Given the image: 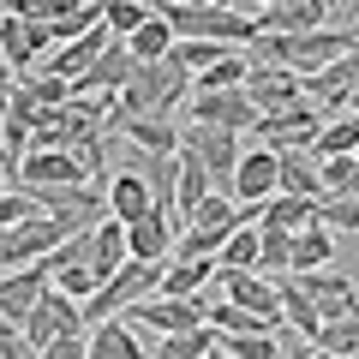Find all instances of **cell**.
I'll return each instance as SVG.
<instances>
[{
    "label": "cell",
    "mask_w": 359,
    "mask_h": 359,
    "mask_svg": "<svg viewBox=\"0 0 359 359\" xmlns=\"http://www.w3.org/2000/svg\"><path fill=\"white\" fill-rule=\"evenodd\" d=\"M192 90H198V78L186 72L174 54H168V60H138L132 84L114 96L108 114L114 120H168V108H174L180 96H192Z\"/></svg>",
    "instance_id": "cell-1"
},
{
    "label": "cell",
    "mask_w": 359,
    "mask_h": 359,
    "mask_svg": "<svg viewBox=\"0 0 359 359\" xmlns=\"http://www.w3.org/2000/svg\"><path fill=\"white\" fill-rule=\"evenodd\" d=\"M162 18L174 25V36H210V42H245L257 36V13H240V6H192V0H156Z\"/></svg>",
    "instance_id": "cell-2"
},
{
    "label": "cell",
    "mask_w": 359,
    "mask_h": 359,
    "mask_svg": "<svg viewBox=\"0 0 359 359\" xmlns=\"http://www.w3.org/2000/svg\"><path fill=\"white\" fill-rule=\"evenodd\" d=\"M162 269L168 264H144V257H126V264L108 276L96 294L84 299V323H102V318H120L126 306H138V299L162 294Z\"/></svg>",
    "instance_id": "cell-3"
},
{
    "label": "cell",
    "mask_w": 359,
    "mask_h": 359,
    "mask_svg": "<svg viewBox=\"0 0 359 359\" xmlns=\"http://www.w3.org/2000/svg\"><path fill=\"white\" fill-rule=\"evenodd\" d=\"M72 240V228H66L60 216H25V222H13V228H0V269H30V264H42L48 252H60V245Z\"/></svg>",
    "instance_id": "cell-4"
},
{
    "label": "cell",
    "mask_w": 359,
    "mask_h": 359,
    "mask_svg": "<svg viewBox=\"0 0 359 359\" xmlns=\"http://www.w3.org/2000/svg\"><path fill=\"white\" fill-rule=\"evenodd\" d=\"M228 192H233V204H240V210H252V216L264 222V204L282 192V156L269 150V144L245 150L240 168H233V180H228Z\"/></svg>",
    "instance_id": "cell-5"
},
{
    "label": "cell",
    "mask_w": 359,
    "mask_h": 359,
    "mask_svg": "<svg viewBox=\"0 0 359 359\" xmlns=\"http://www.w3.org/2000/svg\"><path fill=\"white\" fill-rule=\"evenodd\" d=\"M90 323H84V306L78 299H66L60 287H48V294L36 299V311L25 318V341H30V353H42V347H54V341H66V335H84Z\"/></svg>",
    "instance_id": "cell-6"
},
{
    "label": "cell",
    "mask_w": 359,
    "mask_h": 359,
    "mask_svg": "<svg viewBox=\"0 0 359 359\" xmlns=\"http://www.w3.org/2000/svg\"><path fill=\"white\" fill-rule=\"evenodd\" d=\"M318 132H323V108L318 102H299V108H287V114H264L257 120V138H264L276 156L318 150Z\"/></svg>",
    "instance_id": "cell-7"
},
{
    "label": "cell",
    "mask_w": 359,
    "mask_h": 359,
    "mask_svg": "<svg viewBox=\"0 0 359 359\" xmlns=\"http://www.w3.org/2000/svg\"><path fill=\"white\" fill-rule=\"evenodd\" d=\"M18 186L25 192H60V186H96V174L72 150H30L18 162Z\"/></svg>",
    "instance_id": "cell-8"
},
{
    "label": "cell",
    "mask_w": 359,
    "mask_h": 359,
    "mask_svg": "<svg viewBox=\"0 0 359 359\" xmlns=\"http://www.w3.org/2000/svg\"><path fill=\"white\" fill-rule=\"evenodd\" d=\"M54 48H60L54 25H42V18H18V13H6V18H0V60L13 66L18 78H25L30 66L42 60V54H54Z\"/></svg>",
    "instance_id": "cell-9"
},
{
    "label": "cell",
    "mask_w": 359,
    "mask_h": 359,
    "mask_svg": "<svg viewBox=\"0 0 359 359\" xmlns=\"http://www.w3.org/2000/svg\"><path fill=\"white\" fill-rule=\"evenodd\" d=\"M299 294L318 306V318L323 323H335V318H353L359 311V287H353V276L347 269H299Z\"/></svg>",
    "instance_id": "cell-10"
},
{
    "label": "cell",
    "mask_w": 359,
    "mask_h": 359,
    "mask_svg": "<svg viewBox=\"0 0 359 359\" xmlns=\"http://www.w3.org/2000/svg\"><path fill=\"white\" fill-rule=\"evenodd\" d=\"M245 96L257 102V120H264V114H287V108L311 102V96H306V78H299L294 66H252Z\"/></svg>",
    "instance_id": "cell-11"
},
{
    "label": "cell",
    "mask_w": 359,
    "mask_h": 359,
    "mask_svg": "<svg viewBox=\"0 0 359 359\" xmlns=\"http://www.w3.org/2000/svg\"><path fill=\"white\" fill-rule=\"evenodd\" d=\"M192 126L257 132V102L245 90H192Z\"/></svg>",
    "instance_id": "cell-12"
},
{
    "label": "cell",
    "mask_w": 359,
    "mask_h": 359,
    "mask_svg": "<svg viewBox=\"0 0 359 359\" xmlns=\"http://www.w3.org/2000/svg\"><path fill=\"white\" fill-rule=\"evenodd\" d=\"M120 318H132V323H150V335H180V330H198V323H204V299L150 294V299H138V306H126Z\"/></svg>",
    "instance_id": "cell-13"
},
{
    "label": "cell",
    "mask_w": 359,
    "mask_h": 359,
    "mask_svg": "<svg viewBox=\"0 0 359 359\" xmlns=\"http://www.w3.org/2000/svg\"><path fill=\"white\" fill-rule=\"evenodd\" d=\"M186 150H198L204 168L216 174V186H228L240 156H245V144H240V132H222V126H186Z\"/></svg>",
    "instance_id": "cell-14"
},
{
    "label": "cell",
    "mask_w": 359,
    "mask_h": 359,
    "mask_svg": "<svg viewBox=\"0 0 359 359\" xmlns=\"http://www.w3.org/2000/svg\"><path fill=\"white\" fill-rule=\"evenodd\" d=\"M48 287H54V282H48V269H42V264H30V269H0V311L25 330V318L36 311V299L48 294Z\"/></svg>",
    "instance_id": "cell-15"
},
{
    "label": "cell",
    "mask_w": 359,
    "mask_h": 359,
    "mask_svg": "<svg viewBox=\"0 0 359 359\" xmlns=\"http://www.w3.org/2000/svg\"><path fill=\"white\" fill-rule=\"evenodd\" d=\"M102 198H108V216L126 222V228H132V222H144V216L156 210V192H150V180H144L138 168L108 174V180H102Z\"/></svg>",
    "instance_id": "cell-16"
},
{
    "label": "cell",
    "mask_w": 359,
    "mask_h": 359,
    "mask_svg": "<svg viewBox=\"0 0 359 359\" xmlns=\"http://www.w3.org/2000/svg\"><path fill=\"white\" fill-rule=\"evenodd\" d=\"M132 72H138V54H132L126 42H108V54L90 66L72 90H78V96H120V90L132 84Z\"/></svg>",
    "instance_id": "cell-17"
},
{
    "label": "cell",
    "mask_w": 359,
    "mask_h": 359,
    "mask_svg": "<svg viewBox=\"0 0 359 359\" xmlns=\"http://www.w3.org/2000/svg\"><path fill=\"white\" fill-rule=\"evenodd\" d=\"M108 42H120V36H108V25H96L90 36H78V42H60V48L48 54V66L42 72H54V78H66V84H78V78L90 72V66L108 54Z\"/></svg>",
    "instance_id": "cell-18"
},
{
    "label": "cell",
    "mask_w": 359,
    "mask_h": 359,
    "mask_svg": "<svg viewBox=\"0 0 359 359\" xmlns=\"http://www.w3.org/2000/svg\"><path fill=\"white\" fill-rule=\"evenodd\" d=\"M180 228H186L180 216H168V210H150L144 222H132V228H126V240H132V257H144V264H168V257H174V240H180Z\"/></svg>",
    "instance_id": "cell-19"
},
{
    "label": "cell",
    "mask_w": 359,
    "mask_h": 359,
    "mask_svg": "<svg viewBox=\"0 0 359 359\" xmlns=\"http://www.w3.org/2000/svg\"><path fill=\"white\" fill-rule=\"evenodd\" d=\"M330 25V0H282V6H257V30H282V36H311Z\"/></svg>",
    "instance_id": "cell-20"
},
{
    "label": "cell",
    "mask_w": 359,
    "mask_h": 359,
    "mask_svg": "<svg viewBox=\"0 0 359 359\" xmlns=\"http://www.w3.org/2000/svg\"><path fill=\"white\" fill-rule=\"evenodd\" d=\"M90 359H150V341L132 330V318H102L90 323Z\"/></svg>",
    "instance_id": "cell-21"
},
{
    "label": "cell",
    "mask_w": 359,
    "mask_h": 359,
    "mask_svg": "<svg viewBox=\"0 0 359 359\" xmlns=\"http://www.w3.org/2000/svg\"><path fill=\"white\" fill-rule=\"evenodd\" d=\"M114 126L144 156H180V144H186V126H168V120H114Z\"/></svg>",
    "instance_id": "cell-22"
},
{
    "label": "cell",
    "mask_w": 359,
    "mask_h": 359,
    "mask_svg": "<svg viewBox=\"0 0 359 359\" xmlns=\"http://www.w3.org/2000/svg\"><path fill=\"white\" fill-rule=\"evenodd\" d=\"M132 257V240H126V222H114V216H102L96 228H90V264H96V276H114L120 264Z\"/></svg>",
    "instance_id": "cell-23"
},
{
    "label": "cell",
    "mask_w": 359,
    "mask_h": 359,
    "mask_svg": "<svg viewBox=\"0 0 359 359\" xmlns=\"http://www.w3.org/2000/svg\"><path fill=\"white\" fill-rule=\"evenodd\" d=\"M222 269H216V257H168V269H162V294H174V299H198L204 294V282H216Z\"/></svg>",
    "instance_id": "cell-24"
},
{
    "label": "cell",
    "mask_w": 359,
    "mask_h": 359,
    "mask_svg": "<svg viewBox=\"0 0 359 359\" xmlns=\"http://www.w3.org/2000/svg\"><path fill=\"white\" fill-rule=\"evenodd\" d=\"M210 192H216V174L204 168V156H198V150H186V144H180V222L192 216Z\"/></svg>",
    "instance_id": "cell-25"
},
{
    "label": "cell",
    "mask_w": 359,
    "mask_h": 359,
    "mask_svg": "<svg viewBox=\"0 0 359 359\" xmlns=\"http://www.w3.org/2000/svg\"><path fill=\"white\" fill-rule=\"evenodd\" d=\"M318 222V198H294V192H276L264 204V222L257 228H276V233H299Z\"/></svg>",
    "instance_id": "cell-26"
},
{
    "label": "cell",
    "mask_w": 359,
    "mask_h": 359,
    "mask_svg": "<svg viewBox=\"0 0 359 359\" xmlns=\"http://www.w3.org/2000/svg\"><path fill=\"white\" fill-rule=\"evenodd\" d=\"M216 353V330L198 323V330H180V335H150V359H210Z\"/></svg>",
    "instance_id": "cell-27"
},
{
    "label": "cell",
    "mask_w": 359,
    "mask_h": 359,
    "mask_svg": "<svg viewBox=\"0 0 359 359\" xmlns=\"http://www.w3.org/2000/svg\"><path fill=\"white\" fill-rule=\"evenodd\" d=\"M174 42H180V36H174V25H168L162 6H156V13H150V18H144V25L126 36V48L138 54V60H168V54H174Z\"/></svg>",
    "instance_id": "cell-28"
},
{
    "label": "cell",
    "mask_w": 359,
    "mask_h": 359,
    "mask_svg": "<svg viewBox=\"0 0 359 359\" xmlns=\"http://www.w3.org/2000/svg\"><path fill=\"white\" fill-rule=\"evenodd\" d=\"M335 264V233L323 228V222H311V228L294 233V276L299 269H330Z\"/></svg>",
    "instance_id": "cell-29"
},
{
    "label": "cell",
    "mask_w": 359,
    "mask_h": 359,
    "mask_svg": "<svg viewBox=\"0 0 359 359\" xmlns=\"http://www.w3.org/2000/svg\"><path fill=\"white\" fill-rule=\"evenodd\" d=\"M222 54H233V42H210V36H180V42H174V60L186 66L192 78H204Z\"/></svg>",
    "instance_id": "cell-30"
},
{
    "label": "cell",
    "mask_w": 359,
    "mask_h": 359,
    "mask_svg": "<svg viewBox=\"0 0 359 359\" xmlns=\"http://www.w3.org/2000/svg\"><path fill=\"white\" fill-rule=\"evenodd\" d=\"M318 222L330 233H359V192H323L318 198Z\"/></svg>",
    "instance_id": "cell-31"
},
{
    "label": "cell",
    "mask_w": 359,
    "mask_h": 359,
    "mask_svg": "<svg viewBox=\"0 0 359 359\" xmlns=\"http://www.w3.org/2000/svg\"><path fill=\"white\" fill-rule=\"evenodd\" d=\"M245 78H252V54L233 48V54H222V60L198 78V90H245Z\"/></svg>",
    "instance_id": "cell-32"
},
{
    "label": "cell",
    "mask_w": 359,
    "mask_h": 359,
    "mask_svg": "<svg viewBox=\"0 0 359 359\" xmlns=\"http://www.w3.org/2000/svg\"><path fill=\"white\" fill-rule=\"evenodd\" d=\"M150 13H156V0H102V25H108V36H120V42H126Z\"/></svg>",
    "instance_id": "cell-33"
},
{
    "label": "cell",
    "mask_w": 359,
    "mask_h": 359,
    "mask_svg": "<svg viewBox=\"0 0 359 359\" xmlns=\"http://www.w3.org/2000/svg\"><path fill=\"white\" fill-rule=\"evenodd\" d=\"M282 318L294 323V330L306 335V341H318V330H323V318H318V306H311V299L299 294V282H287V276H282Z\"/></svg>",
    "instance_id": "cell-34"
},
{
    "label": "cell",
    "mask_w": 359,
    "mask_h": 359,
    "mask_svg": "<svg viewBox=\"0 0 359 359\" xmlns=\"http://www.w3.org/2000/svg\"><path fill=\"white\" fill-rule=\"evenodd\" d=\"M257 252H264V228H233L216 264L222 269H257Z\"/></svg>",
    "instance_id": "cell-35"
},
{
    "label": "cell",
    "mask_w": 359,
    "mask_h": 359,
    "mask_svg": "<svg viewBox=\"0 0 359 359\" xmlns=\"http://www.w3.org/2000/svg\"><path fill=\"white\" fill-rule=\"evenodd\" d=\"M359 150V114H335L318 132V156H353Z\"/></svg>",
    "instance_id": "cell-36"
},
{
    "label": "cell",
    "mask_w": 359,
    "mask_h": 359,
    "mask_svg": "<svg viewBox=\"0 0 359 359\" xmlns=\"http://www.w3.org/2000/svg\"><path fill=\"white\" fill-rule=\"evenodd\" d=\"M228 359H282V341L276 330H252V335H222Z\"/></svg>",
    "instance_id": "cell-37"
},
{
    "label": "cell",
    "mask_w": 359,
    "mask_h": 359,
    "mask_svg": "<svg viewBox=\"0 0 359 359\" xmlns=\"http://www.w3.org/2000/svg\"><path fill=\"white\" fill-rule=\"evenodd\" d=\"M257 269H276V282L282 276H294V233H276V228H264V252H257Z\"/></svg>",
    "instance_id": "cell-38"
},
{
    "label": "cell",
    "mask_w": 359,
    "mask_h": 359,
    "mask_svg": "<svg viewBox=\"0 0 359 359\" xmlns=\"http://www.w3.org/2000/svg\"><path fill=\"white\" fill-rule=\"evenodd\" d=\"M282 192L294 198H323V174L311 162H299V156H282Z\"/></svg>",
    "instance_id": "cell-39"
},
{
    "label": "cell",
    "mask_w": 359,
    "mask_h": 359,
    "mask_svg": "<svg viewBox=\"0 0 359 359\" xmlns=\"http://www.w3.org/2000/svg\"><path fill=\"white\" fill-rule=\"evenodd\" d=\"M311 347H330V353L353 359V353H359V311H353V318H335V323H323Z\"/></svg>",
    "instance_id": "cell-40"
},
{
    "label": "cell",
    "mask_w": 359,
    "mask_h": 359,
    "mask_svg": "<svg viewBox=\"0 0 359 359\" xmlns=\"http://www.w3.org/2000/svg\"><path fill=\"white\" fill-rule=\"evenodd\" d=\"M84 6H96V0H13L18 18H42V25H54L66 13H84Z\"/></svg>",
    "instance_id": "cell-41"
},
{
    "label": "cell",
    "mask_w": 359,
    "mask_h": 359,
    "mask_svg": "<svg viewBox=\"0 0 359 359\" xmlns=\"http://www.w3.org/2000/svg\"><path fill=\"white\" fill-rule=\"evenodd\" d=\"M84 335H90V330H84ZM84 335H66V341H54V347H42L36 359H90V341H84Z\"/></svg>",
    "instance_id": "cell-42"
},
{
    "label": "cell",
    "mask_w": 359,
    "mask_h": 359,
    "mask_svg": "<svg viewBox=\"0 0 359 359\" xmlns=\"http://www.w3.org/2000/svg\"><path fill=\"white\" fill-rule=\"evenodd\" d=\"M0 359H30V341H25V330H0Z\"/></svg>",
    "instance_id": "cell-43"
},
{
    "label": "cell",
    "mask_w": 359,
    "mask_h": 359,
    "mask_svg": "<svg viewBox=\"0 0 359 359\" xmlns=\"http://www.w3.org/2000/svg\"><path fill=\"white\" fill-rule=\"evenodd\" d=\"M13 66H6V60H0V114H6V108H13Z\"/></svg>",
    "instance_id": "cell-44"
},
{
    "label": "cell",
    "mask_w": 359,
    "mask_h": 359,
    "mask_svg": "<svg viewBox=\"0 0 359 359\" xmlns=\"http://www.w3.org/2000/svg\"><path fill=\"white\" fill-rule=\"evenodd\" d=\"M294 359H341V353H330V347H294Z\"/></svg>",
    "instance_id": "cell-45"
},
{
    "label": "cell",
    "mask_w": 359,
    "mask_h": 359,
    "mask_svg": "<svg viewBox=\"0 0 359 359\" xmlns=\"http://www.w3.org/2000/svg\"><path fill=\"white\" fill-rule=\"evenodd\" d=\"M6 192H13V168L0 162V198H6Z\"/></svg>",
    "instance_id": "cell-46"
},
{
    "label": "cell",
    "mask_w": 359,
    "mask_h": 359,
    "mask_svg": "<svg viewBox=\"0 0 359 359\" xmlns=\"http://www.w3.org/2000/svg\"><path fill=\"white\" fill-rule=\"evenodd\" d=\"M341 30H347V36H353V42H359V13H353V18H347V25H341Z\"/></svg>",
    "instance_id": "cell-47"
},
{
    "label": "cell",
    "mask_w": 359,
    "mask_h": 359,
    "mask_svg": "<svg viewBox=\"0 0 359 359\" xmlns=\"http://www.w3.org/2000/svg\"><path fill=\"white\" fill-rule=\"evenodd\" d=\"M257 6H282V0H245V13H257Z\"/></svg>",
    "instance_id": "cell-48"
},
{
    "label": "cell",
    "mask_w": 359,
    "mask_h": 359,
    "mask_svg": "<svg viewBox=\"0 0 359 359\" xmlns=\"http://www.w3.org/2000/svg\"><path fill=\"white\" fill-rule=\"evenodd\" d=\"M347 114H359V84H353V96H347Z\"/></svg>",
    "instance_id": "cell-49"
},
{
    "label": "cell",
    "mask_w": 359,
    "mask_h": 359,
    "mask_svg": "<svg viewBox=\"0 0 359 359\" xmlns=\"http://www.w3.org/2000/svg\"><path fill=\"white\" fill-rule=\"evenodd\" d=\"M192 6H233V0H192Z\"/></svg>",
    "instance_id": "cell-50"
},
{
    "label": "cell",
    "mask_w": 359,
    "mask_h": 359,
    "mask_svg": "<svg viewBox=\"0 0 359 359\" xmlns=\"http://www.w3.org/2000/svg\"><path fill=\"white\" fill-rule=\"evenodd\" d=\"M210 359H228V347H222V341H216V353H210Z\"/></svg>",
    "instance_id": "cell-51"
},
{
    "label": "cell",
    "mask_w": 359,
    "mask_h": 359,
    "mask_svg": "<svg viewBox=\"0 0 359 359\" xmlns=\"http://www.w3.org/2000/svg\"><path fill=\"white\" fill-rule=\"evenodd\" d=\"M330 6H347V0H330Z\"/></svg>",
    "instance_id": "cell-52"
},
{
    "label": "cell",
    "mask_w": 359,
    "mask_h": 359,
    "mask_svg": "<svg viewBox=\"0 0 359 359\" xmlns=\"http://www.w3.org/2000/svg\"><path fill=\"white\" fill-rule=\"evenodd\" d=\"M353 6H359V0H353Z\"/></svg>",
    "instance_id": "cell-53"
},
{
    "label": "cell",
    "mask_w": 359,
    "mask_h": 359,
    "mask_svg": "<svg viewBox=\"0 0 359 359\" xmlns=\"http://www.w3.org/2000/svg\"><path fill=\"white\" fill-rule=\"evenodd\" d=\"M353 359H359V353H353Z\"/></svg>",
    "instance_id": "cell-54"
}]
</instances>
